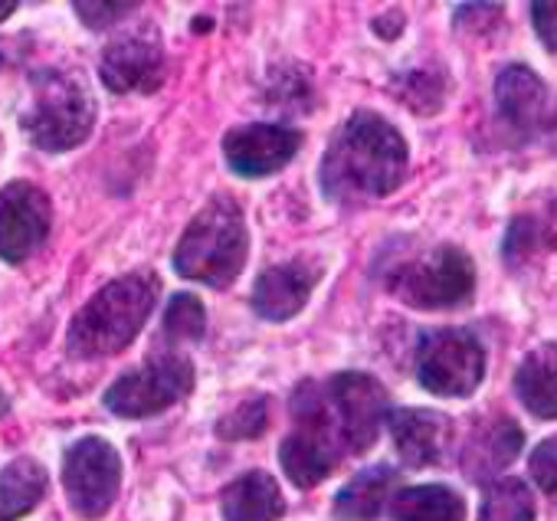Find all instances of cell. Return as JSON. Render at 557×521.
<instances>
[{"instance_id":"1","label":"cell","mask_w":557,"mask_h":521,"mask_svg":"<svg viewBox=\"0 0 557 521\" xmlns=\"http://www.w3.org/2000/svg\"><path fill=\"white\" fill-rule=\"evenodd\" d=\"M410 164L404 135L377 112H355L329 141L322 161V190L335 203H368L394 194Z\"/></svg>"},{"instance_id":"2","label":"cell","mask_w":557,"mask_h":521,"mask_svg":"<svg viewBox=\"0 0 557 521\" xmlns=\"http://www.w3.org/2000/svg\"><path fill=\"white\" fill-rule=\"evenodd\" d=\"M293 423L296 426L278 449V459H283L286 475L299 488L325 482L345 456H358L348 417L329 381L299 384L293 397Z\"/></svg>"},{"instance_id":"3","label":"cell","mask_w":557,"mask_h":521,"mask_svg":"<svg viewBox=\"0 0 557 521\" xmlns=\"http://www.w3.org/2000/svg\"><path fill=\"white\" fill-rule=\"evenodd\" d=\"M158 299V280L151 273H132L102 286L70 325V355L76 358H106L119 355L135 342L148 322Z\"/></svg>"},{"instance_id":"4","label":"cell","mask_w":557,"mask_h":521,"mask_svg":"<svg viewBox=\"0 0 557 521\" xmlns=\"http://www.w3.org/2000/svg\"><path fill=\"white\" fill-rule=\"evenodd\" d=\"M246 220L230 197H213L184 230L174 249V270L203 286H230L246 263Z\"/></svg>"},{"instance_id":"5","label":"cell","mask_w":557,"mask_h":521,"mask_svg":"<svg viewBox=\"0 0 557 521\" xmlns=\"http://www.w3.org/2000/svg\"><path fill=\"white\" fill-rule=\"evenodd\" d=\"M96 125V102L86 83L66 70H37L30 76V102L24 109V132L44 151H70L89 138Z\"/></svg>"},{"instance_id":"6","label":"cell","mask_w":557,"mask_h":521,"mask_svg":"<svg viewBox=\"0 0 557 521\" xmlns=\"http://www.w3.org/2000/svg\"><path fill=\"white\" fill-rule=\"evenodd\" d=\"M391 289L397 293L400 302L420 312L459 309L475 293V263L466 249L446 243L413 259V263H404L394 273Z\"/></svg>"},{"instance_id":"7","label":"cell","mask_w":557,"mask_h":521,"mask_svg":"<svg viewBox=\"0 0 557 521\" xmlns=\"http://www.w3.org/2000/svg\"><path fill=\"white\" fill-rule=\"evenodd\" d=\"M485 377V348L466 328H436L420 338L417 381L449 400L472 397Z\"/></svg>"},{"instance_id":"8","label":"cell","mask_w":557,"mask_h":521,"mask_svg":"<svg viewBox=\"0 0 557 521\" xmlns=\"http://www.w3.org/2000/svg\"><path fill=\"white\" fill-rule=\"evenodd\" d=\"M122 485V459L112 443L86 436L70 446L63 459V488L76 514L102 518Z\"/></svg>"},{"instance_id":"9","label":"cell","mask_w":557,"mask_h":521,"mask_svg":"<svg viewBox=\"0 0 557 521\" xmlns=\"http://www.w3.org/2000/svg\"><path fill=\"white\" fill-rule=\"evenodd\" d=\"M194 390V368L184 358H158L138 371L122 374L109 394L106 407L119 417H154Z\"/></svg>"},{"instance_id":"10","label":"cell","mask_w":557,"mask_h":521,"mask_svg":"<svg viewBox=\"0 0 557 521\" xmlns=\"http://www.w3.org/2000/svg\"><path fill=\"white\" fill-rule=\"evenodd\" d=\"M50 223L53 207L37 184H8L0 190V259L4 263H24L30 252L47 243Z\"/></svg>"},{"instance_id":"11","label":"cell","mask_w":557,"mask_h":521,"mask_svg":"<svg viewBox=\"0 0 557 521\" xmlns=\"http://www.w3.org/2000/svg\"><path fill=\"white\" fill-rule=\"evenodd\" d=\"M524 446V430L505 417V413H492L482 417L479 423H472L469 436L462 439L459 449V469L469 482H495L521 452Z\"/></svg>"},{"instance_id":"12","label":"cell","mask_w":557,"mask_h":521,"mask_svg":"<svg viewBox=\"0 0 557 521\" xmlns=\"http://www.w3.org/2000/svg\"><path fill=\"white\" fill-rule=\"evenodd\" d=\"M99 73L112 92H151V89H158L164 79L161 37L151 30L119 37L112 47H106Z\"/></svg>"},{"instance_id":"13","label":"cell","mask_w":557,"mask_h":521,"mask_svg":"<svg viewBox=\"0 0 557 521\" xmlns=\"http://www.w3.org/2000/svg\"><path fill=\"white\" fill-rule=\"evenodd\" d=\"M302 145V135L286 125H243L223 138L226 164L243 177H265L283 171Z\"/></svg>"},{"instance_id":"14","label":"cell","mask_w":557,"mask_h":521,"mask_svg":"<svg viewBox=\"0 0 557 521\" xmlns=\"http://www.w3.org/2000/svg\"><path fill=\"white\" fill-rule=\"evenodd\" d=\"M387 430L394 436L397 456L410 469L440 466L453 443V420L446 413L426 410V407L387 410Z\"/></svg>"},{"instance_id":"15","label":"cell","mask_w":557,"mask_h":521,"mask_svg":"<svg viewBox=\"0 0 557 521\" xmlns=\"http://www.w3.org/2000/svg\"><path fill=\"white\" fill-rule=\"evenodd\" d=\"M315 283H319V270L312 263H306V259L272 266L256 280L252 309L265 322H289L293 315H299L306 309Z\"/></svg>"},{"instance_id":"16","label":"cell","mask_w":557,"mask_h":521,"mask_svg":"<svg viewBox=\"0 0 557 521\" xmlns=\"http://www.w3.org/2000/svg\"><path fill=\"white\" fill-rule=\"evenodd\" d=\"M495 109H498V119L511 132L518 135L534 132L547 109V89L541 76L524 63L505 66L495 79Z\"/></svg>"},{"instance_id":"17","label":"cell","mask_w":557,"mask_h":521,"mask_svg":"<svg viewBox=\"0 0 557 521\" xmlns=\"http://www.w3.org/2000/svg\"><path fill=\"white\" fill-rule=\"evenodd\" d=\"M515 394L537 420H557V342L531 348L515 371Z\"/></svg>"},{"instance_id":"18","label":"cell","mask_w":557,"mask_h":521,"mask_svg":"<svg viewBox=\"0 0 557 521\" xmlns=\"http://www.w3.org/2000/svg\"><path fill=\"white\" fill-rule=\"evenodd\" d=\"M220 511L226 521H275L286 511V498L269 472H246L223 488Z\"/></svg>"},{"instance_id":"19","label":"cell","mask_w":557,"mask_h":521,"mask_svg":"<svg viewBox=\"0 0 557 521\" xmlns=\"http://www.w3.org/2000/svg\"><path fill=\"white\" fill-rule=\"evenodd\" d=\"M394 485H397V469L387 466V462L358 472L335 495V518L338 521H374L384 511Z\"/></svg>"},{"instance_id":"20","label":"cell","mask_w":557,"mask_h":521,"mask_svg":"<svg viewBox=\"0 0 557 521\" xmlns=\"http://www.w3.org/2000/svg\"><path fill=\"white\" fill-rule=\"evenodd\" d=\"M394 521H466V498L449 485H410L391 501Z\"/></svg>"},{"instance_id":"21","label":"cell","mask_w":557,"mask_h":521,"mask_svg":"<svg viewBox=\"0 0 557 521\" xmlns=\"http://www.w3.org/2000/svg\"><path fill=\"white\" fill-rule=\"evenodd\" d=\"M47 482L50 475L37 459L30 456L14 459L0 472V521H17L27 511H34L47 495Z\"/></svg>"},{"instance_id":"22","label":"cell","mask_w":557,"mask_h":521,"mask_svg":"<svg viewBox=\"0 0 557 521\" xmlns=\"http://www.w3.org/2000/svg\"><path fill=\"white\" fill-rule=\"evenodd\" d=\"M534 514H537L534 492L528 488L524 479L505 475L488 482L482 495L479 521H534Z\"/></svg>"},{"instance_id":"23","label":"cell","mask_w":557,"mask_h":521,"mask_svg":"<svg viewBox=\"0 0 557 521\" xmlns=\"http://www.w3.org/2000/svg\"><path fill=\"white\" fill-rule=\"evenodd\" d=\"M394 89L413 112H436L446 96V79L433 70H410L394 83Z\"/></svg>"},{"instance_id":"24","label":"cell","mask_w":557,"mask_h":521,"mask_svg":"<svg viewBox=\"0 0 557 521\" xmlns=\"http://www.w3.org/2000/svg\"><path fill=\"white\" fill-rule=\"evenodd\" d=\"M207 328V315H203V302L190 293H181L168 302L164 312V335L171 342H200Z\"/></svg>"},{"instance_id":"25","label":"cell","mask_w":557,"mask_h":521,"mask_svg":"<svg viewBox=\"0 0 557 521\" xmlns=\"http://www.w3.org/2000/svg\"><path fill=\"white\" fill-rule=\"evenodd\" d=\"M269 423V400L256 397V400H246L239 404L233 413H226L220 423H216V436L220 439H256Z\"/></svg>"},{"instance_id":"26","label":"cell","mask_w":557,"mask_h":521,"mask_svg":"<svg viewBox=\"0 0 557 521\" xmlns=\"http://www.w3.org/2000/svg\"><path fill=\"white\" fill-rule=\"evenodd\" d=\"M528 469H531L534 485L544 492V498H547L550 505H557V436L544 439V443L531 452Z\"/></svg>"},{"instance_id":"27","label":"cell","mask_w":557,"mask_h":521,"mask_svg":"<svg viewBox=\"0 0 557 521\" xmlns=\"http://www.w3.org/2000/svg\"><path fill=\"white\" fill-rule=\"evenodd\" d=\"M537 243H541V223L534 216H518L511 220L508 236H505V259L508 263H521V259L534 252Z\"/></svg>"},{"instance_id":"28","label":"cell","mask_w":557,"mask_h":521,"mask_svg":"<svg viewBox=\"0 0 557 521\" xmlns=\"http://www.w3.org/2000/svg\"><path fill=\"white\" fill-rule=\"evenodd\" d=\"M76 14H79L92 30H102V27L119 24V21L128 17V14H135V4H76Z\"/></svg>"},{"instance_id":"29","label":"cell","mask_w":557,"mask_h":521,"mask_svg":"<svg viewBox=\"0 0 557 521\" xmlns=\"http://www.w3.org/2000/svg\"><path fill=\"white\" fill-rule=\"evenodd\" d=\"M531 24L541 44L557 53V4H531Z\"/></svg>"},{"instance_id":"30","label":"cell","mask_w":557,"mask_h":521,"mask_svg":"<svg viewBox=\"0 0 557 521\" xmlns=\"http://www.w3.org/2000/svg\"><path fill=\"white\" fill-rule=\"evenodd\" d=\"M541 239H544L547 246H554V249H557V197L550 200L547 216H544V223H541Z\"/></svg>"},{"instance_id":"31","label":"cell","mask_w":557,"mask_h":521,"mask_svg":"<svg viewBox=\"0 0 557 521\" xmlns=\"http://www.w3.org/2000/svg\"><path fill=\"white\" fill-rule=\"evenodd\" d=\"M17 11V4H14V0H8V4H4V0H0V21H8L11 14Z\"/></svg>"},{"instance_id":"32","label":"cell","mask_w":557,"mask_h":521,"mask_svg":"<svg viewBox=\"0 0 557 521\" xmlns=\"http://www.w3.org/2000/svg\"><path fill=\"white\" fill-rule=\"evenodd\" d=\"M0 417H8V397L0 394Z\"/></svg>"}]
</instances>
